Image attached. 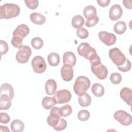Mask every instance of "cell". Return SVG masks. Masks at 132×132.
Masks as SVG:
<instances>
[{"mask_svg":"<svg viewBox=\"0 0 132 132\" xmlns=\"http://www.w3.org/2000/svg\"><path fill=\"white\" fill-rule=\"evenodd\" d=\"M91 71L96 76L101 80L105 79L108 75V70L106 66L102 64L100 57L97 55L90 60Z\"/></svg>","mask_w":132,"mask_h":132,"instance_id":"obj_1","label":"cell"},{"mask_svg":"<svg viewBox=\"0 0 132 132\" xmlns=\"http://www.w3.org/2000/svg\"><path fill=\"white\" fill-rule=\"evenodd\" d=\"M20 8L18 5L12 3H6L0 6V19H10L18 16Z\"/></svg>","mask_w":132,"mask_h":132,"instance_id":"obj_2","label":"cell"},{"mask_svg":"<svg viewBox=\"0 0 132 132\" xmlns=\"http://www.w3.org/2000/svg\"><path fill=\"white\" fill-rule=\"evenodd\" d=\"M89 79L85 76H79L75 80L73 89L76 94L80 95L86 92L90 87Z\"/></svg>","mask_w":132,"mask_h":132,"instance_id":"obj_3","label":"cell"},{"mask_svg":"<svg viewBox=\"0 0 132 132\" xmlns=\"http://www.w3.org/2000/svg\"><path fill=\"white\" fill-rule=\"evenodd\" d=\"M77 52L80 56L89 61L97 55L95 50L87 42H82L79 44L77 47Z\"/></svg>","mask_w":132,"mask_h":132,"instance_id":"obj_4","label":"cell"},{"mask_svg":"<svg viewBox=\"0 0 132 132\" xmlns=\"http://www.w3.org/2000/svg\"><path fill=\"white\" fill-rule=\"evenodd\" d=\"M109 57L117 67L124 64L127 59L125 56L117 47H114L109 50Z\"/></svg>","mask_w":132,"mask_h":132,"instance_id":"obj_5","label":"cell"},{"mask_svg":"<svg viewBox=\"0 0 132 132\" xmlns=\"http://www.w3.org/2000/svg\"><path fill=\"white\" fill-rule=\"evenodd\" d=\"M31 55V50L27 45H22L19 48L15 55V59L19 63H25L28 62Z\"/></svg>","mask_w":132,"mask_h":132,"instance_id":"obj_6","label":"cell"},{"mask_svg":"<svg viewBox=\"0 0 132 132\" xmlns=\"http://www.w3.org/2000/svg\"><path fill=\"white\" fill-rule=\"evenodd\" d=\"M61 115L60 108L58 107H53L50 111V114L47 118V123L48 125L54 128L59 123Z\"/></svg>","mask_w":132,"mask_h":132,"instance_id":"obj_7","label":"cell"},{"mask_svg":"<svg viewBox=\"0 0 132 132\" xmlns=\"http://www.w3.org/2000/svg\"><path fill=\"white\" fill-rule=\"evenodd\" d=\"M114 119L121 125L128 126L131 124L132 118L131 115L123 110H119L113 114Z\"/></svg>","mask_w":132,"mask_h":132,"instance_id":"obj_8","label":"cell"},{"mask_svg":"<svg viewBox=\"0 0 132 132\" xmlns=\"http://www.w3.org/2000/svg\"><path fill=\"white\" fill-rule=\"evenodd\" d=\"M31 65L34 71L38 74L43 73L46 69V64L44 58L41 56H36L31 60Z\"/></svg>","mask_w":132,"mask_h":132,"instance_id":"obj_9","label":"cell"},{"mask_svg":"<svg viewBox=\"0 0 132 132\" xmlns=\"http://www.w3.org/2000/svg\"><path fill=\"white\" fill-rule=\"evenodd\" d=\"M71 92L67 89H61L57 91L54 94V98L57 104H64L68 103L71 98Z\"/></svg>","mask_w":132,"mask_h":132,"instance_id":"obj_10","label":"cell"},{"mask_svg":"<svg viewBox=\"0 0 132 132\" xmlns=\"http://www.w3.org/2000/svg\"><path fill=\"white\" fill-rule=\"evenodd\" d=\"M100 40L106 45L111 46L114 44L117 40L115 35L106 31H101L98 34Z\"/></svg>","mask_w":132,"mask_h":132,"instance_id":"obj_11","label":"cell"},{"mask_svg":"<svg viewBox=\"0 0 132 132\" xmlns=\"http://www.w3.org/2000/svg\"><path fill=\"white\" fill-rule=\"evenodd\" d=\"M62 78L66 81H71L73 77L74 72L73 67L69 64H63L60 71Z\"/></svg>","mask_w":132,"mask_h":132,"instance_id":"obj_12","label":"cell"},{"mask_svg":"<svg viewBox=\"0 0 132 132\" xmlns=\"http://www.w3.org/2000/svg\"><path fill=\"white\" fill-rule=\"evenodd\" d=\"M29 32V27L25 24H20L16 27L12 33L13 37H17L21 40L28 35Z\"/></svg>","mask_w":132,"mask_h":132,"instance_id":"obj_13","label":"cell"},{"mask_svg":"<svg viewBox=\"0 0 132 132\" xmlns=\"http://www.w3.org/2000/svg\"><path fill=\"white\" fill-rule=\"evenodd\" d=\"M123 10L121 7L118 4H115L110 8L109 17L112 21H116L121 18Z\"/></svg>","mask_w":132,"mask_h":132,"instance_id":"obj_14","label":"cell"},{"mask_svg":"<svg viewBox=\"0 0 132 132\" xmlns=\"http://www.w3.org/2000/svg\"><path fill=\"white\" fill-rule=\"evenodd\" d=\"M120 95L121 99L128 105H131L132 91L130 88L127 87L123 88L120 91Z\"/></svg>","mask_w":132,"mask_h":132,"instance_id":"obj_15","label":"cell"},{"mask_svg":"<svg viewBox=\"0 0 132 132\" xmlns=\"http://www.w3.org/2000/svg\"><path fill=\"white\" fill-rule=\"evenodd\" d=\"M76 62V57L75 55L71 51H68L64 53L63 55V64H69L72 67L74 66Z\"/></svg>","mask_w":132,"mask_h":132,"instance_id":"obj_16","label":"cell"},{"mask_svg":"<svg viewBox=\"0 0 132 132\" xmlns=\"http://www.w3.org/2000/svg\"><path fill=\"white\" fill-rule=\"evenodd\" d=\"M1 94L8 95L12 100L14 97V90L12 86L8 83H4L1 87Z\"/></svg>","mask_w":132,"mask_h":132,"instance_id":"obj_17","label":"cell"},{"mask_svg":"<svg viewBox=\"0 0 132 132\" xmlns=\"http://www.w3.org/2000/svg\"><path fill=\"white\" fill-rule=\"evenodd\" d=\"M45 89L47 94L53 95L57 89V83L56 81L52 79H48L45 85Z\"/></svg>","mask_w":132,"mask_h":132,"instance_id":"obj_18","label":"cell"},{"mask_svg":"<svg viewBox=\"0 0 132 132\" xmlns=\"http://www.w3.org/2000/svg\"><path fill=\"white\" fill-rule=\"evenodd\" d=\"M30 19L32 23L37 25H42L46 21V18L43 14L36 12L30 14Z\"/></svg>","mask_w":132,"mask_h":132,"instance_id":"obj_19","label":"cell"},{"mask_svg":"<svg viewBox=\"0 0 132 132\" xmlns=\"http://www.w3.org/2000/svg\"><path fill=\"white\" fill-rule=\"evenodd\" d=\"M11 100L6 95L1 94L0 97V109L8 110L11 106Z\"/></svg>","mask_w":132,"mask_h":132,"instance_id":"obj_20","label":"cell"},{"mask_svg":"<svg viewBox=\"0 0 132 132\" xmlns=\"http://www.w3.org/2000/svg\"><path fill=\"white\" fill-rule=\"evenodd\" d=\"M10 128L13 132H22L24 129V124L22 121L15 119L11 123Z\"/></svg>","mask_w":132,"mask_h":132,"instance_id":"obj_21","label":"cell"},{"mask_svg":"<svg viewBox=\"0 0 132 132\" xmlns=\"http://www.w3.org/2000/svg\"><path fill=\"white\" fill-rule=\"evenodd\" d=\"M79 104L82 107H87L89 106L91 103V98L90 95L87 93H84L79 95L78 99Z\"/></svg>","mask_w":132,"mask_h":132,"instance_id":"obj_22","label":"cell"},{"mask_svg":"<svg viewBox=\"0 0 132 132\" xmlns=\"http://www.w3.org/2000/svg\"><path fill=\"white\" fill-rule=\"evenodd\" d=\"M91 91L94 95L97 97L102 96L105 93L104 87L102 84L98 83L94 84L92 86Z\"/></svg>","mask_w":132,"mask_h":132,"instance_id":"obj_23","label":"cell"},{"mask_svg":"<svg viewBox=\"0 0 132 132\" xmlns=\"http://www.w3.org/2000/svg\"><path fill=\"white\" fill-rule=\"evenodd\" d=\"M84 15L87 19L97 15L96 8L92 5H88L85 7L83 10Z\"/></svg>","mask_w":132,"mask_h":132,"instance_id":"obj_24","label":"cell"},{"mask_svg":"<svg viewBox=\"0 0 132 132\" xmlns=\"http://www.w3.org/2000/svg\"><path fill=\"white\" fill-rule=\"evenodd\" d=\"M47 61L50 65L56 67L60 63V56L57 53L52 52L47 56Z\"/></svg>","mask_w":132,"mask_h":132,"instance_id":"obj_25","label":"cell"},{"mask_svg":"<svg viewBox=\"0 0 132 132\" xmlns=\"http://www.w3.org/2000/svg\"><path fill=\"white\" fill-rule=\"evenodd\" d=\"M56 102L53 97L45 96L42 99V105L43 107L45 109H50L54 107L56 104Z\"/></svg>","mask_w":132,"mask_h":132,"instance_id":"obj_26","label":"cell"},{"mask_svg":"<svg viewBox=\"0 0 132 132\" xmlns=\"http://www.w3.org/2000/svg\"><path fill=\"white\" fill-rule=\"evenodd\" d=\"M126 24L125 22L122 21H118L114 25L113 30L114 31L118 34L122 35L124 34L126 30Z\"/></svg>","mask_w":132,"mask_h":132,"instance_id":"obj_27","label":"cell"},{"mask_svg":"<svg viewBox=\"0 0 132 132\" xmlns=\"http://www.w3.org/2000/svg\"><path fill=\"white\" fill-rule=\"evenodd\" d=\"M85 23L84 18L80 15H76L72 19L71 24L73 27L75 28H80Z\"/></svg>","mask_w":132,"mask_h":132,"instance_id":"obj_28","label":"cell"},{"mask_svg":"<svg viewBox=\"0 0 132 132\" xmlns=\"http://www.w3.org/2000/svg\"><path fill=\"white\" fill-rule=\"evenodd\" d=\"M31 44L32 47L36 50H39L43 45V40L39 37H35L31 41Z\"/></svg>","mask_w":132,"mask_h":132,"instance_id":"obj_29","label":"cell"},{"mask_svg":"<svg viewBox=\"0 0 132 132\" xmlns=\"http://www.w3.org/2000/svg\"><path fill=\"white\" fill-rule=\"evenodd\" d=\"M72 107L69 104H66L60 108V114L62 117H68L70 116L72 113Z\"/></svg>","mask_w":132,"mask_h":132,"instance_id":"obj_30","label":"cell"},{"mask_svg":"<svg viewBox=\"0 0 132 132\" xmlns=\"http://www.w3.org/2000/svg\"><path fill=\"white\" fill-rule=\"evenodd\" d=\"M89 112L86 109L80 110L77 114V118L78 120L81 121H86L88 120L90 118Z\"/></svg>","mask_w":132,"mask_h":132,"instance_id":"obj_31","label":"cell"},{"mask_svg":"<svg viewBox=\"0 0 132 132\" xmlns=\"http://www.w3.org/2000/svg\"><path fill=\"white\" fill-rule=\"evenodd\" d=\"M122 77L119 73H113L110 76V80L113 84L117 85L121 82Z\"/></svg>","mask_w":132,"mask_h":132,"instance_id":"obj_32","label":"cell"},{"mask_svg":"<svg viewBox=\"0 0 132 132\" xmlns=\"http://www.w3.org/2000/svg\"><path fill=\"white\" fill-rule=\"evenodd\" d=\"M77 36L80 39H86L89 36V32L88 30L84 27H80L77 28L76 30Z\"/></svg>","mask_w":132,"mask_h":132,"instance_id":"obj_33","label":"cell"},{"mask_svg":"<svg viewBox=\"0 0 132 132\" xmlns=\"http://www.w3.org/2000/svg\"><path fill=\"white\" fill-rule=\"evenodd\" d=\"M99 18L97 15H96L94 17L89 18L87 20L86 22V26L88 27H91L95 26L98 22Z\"/></svg>","mask_w":132,"mask_h":132,"instance_id":"obj_34","label":"cell"},{"mask_svg":"<svg viewBox=\"0 0 132 132\" xmlns=\"http://www.w3.org/2000/svg\"><path fill=\"white\" fill-rule=\"evenodd\" d=\"M24 2L26 6L30 9H35L39 5L38 0H25Z\"/></svg>","mask_w":132,"mask_h":132,"instance_id":"obj_35","label":"cell"},{"mask_svg":"<svg viewBox=\"0 0 132 132\" xmlns=\"http://www.w3.org/2000/svg\"><path fill=\"white\" fill-rule=\"evenodd\" d=\"M131 66V64L130 60L128 59H126L124 64L120 67H117V68L120 71L123 72H126L129 71L130 70Z\"/></svg>","mask_w":132,"mask_h":132,"instance_id":"obj_36","label":"cell"},{"mask_svg":"<svg viewBox=\"0 0 132 132\" xmlns=\"http://www.w3.org/2000/svg\"><path fill=\"white\" fill-rule=\"evenodd\" d=\"M67 126V122L63 118L60 119V120L58 125L54 128L57 131H60L64 130Z\"/></svg>","mask_w":132,"mask_h":132,"instance_id":"obj_37","label":"cell"},{"mask_svg":"<svg viewBox=\"0 0 132 132\" xmlns=\"http://www.w3.org/2000/svg\"><path fill=\"white\" fill-rule=\"evenodd\" d=\"M1 57L3 55L6 54L9 49V47L8 46L7 43L3 40H1Z\"/></svg>","mask_w":132,"mask_h":132,"instance_id":"obj_38","label":"cell"},{"mask_svg":"<svg viewBox=\"0 0 132 132\" xmlns=\"http://www.w3.org/2000/svg\"><path fill=\"white\" fill-rule=\"evenodd\" d=\"M0 122L1 123H4L7 124L10 121V118L9 116L5 112H1L0 113Z\"/></svg>","mask_w":132,"mask_h":132,"instance_id":"obj_39","label":"cell"},{"mask_svg":"<svg viewBox=\"0 0 132 132\" xmlns=\"http://www.w3.org/2000/svg\"><path fill=\"white\" fill-rule=\"evenodd\" d=\"M96 2L98 4V5H100L102 7H104L107 6L109 4L110 1V0H97Z\"/></svg>","mask_w":132,"mask_h":132,"instance_id":"obj_40","label":"cell"},{"mask_svg":"<svg viewBox=\"0 0 132 132\" xmlns=\"http://www.w3.org/2000/svg\"><path fill=\"white\" fill-rule=\"evenodd\" d=\"M123 4L124 5V6L127 8L129 9H131V1H123Z\"/></svg>","mask_w":132,"mask_h":132,"instance_id":"obj_41","label":"cell"},{"mask_svg":"<svg viewBox=\"0 0 132 132\" xmlns=\"http://www.w3.org/2000/svg\"><path fill=\"white\" fill-rule=\"evenodd\" d=\"M0 127H1V131H7V132L10 131L8 127L6 126H4V128H3V127L2 126V125H1Z\"/></svg>","mask_w":132,"mask_h":132,"instance_id":"obj_42","label":"cell"}]
</instances>
